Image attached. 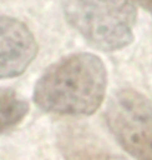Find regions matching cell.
I'll return each instance as SVG.
<instances>
[{"label": "cell", "mask_w": 152, "mask_h": 160, "mask_svg": "<svg viewBox=\"0 0 152 160\" xmlns=\"http://www.w3.org/2000/svg\"><path fill=\"white\" fill-rule=\"evenodd\" d=\"M107 123L115 139L136 160H152V104L131 88L114 93L107 111Z\"/></svg>", "instance_id": "3957f363"}, {"label": "cell", "mask_w": 152, "mask_h": 160, "mask_svg": "<svg viewBox=\"0 0 152 160\" xmlns=\"http://www.w3.org/2000/svg\"><path fill=\"white\" fill-rule=\"evenodd\" d=\"M59 148L65 160H126L80 125L64 126L59 132Z\"/></svg>", "instance_id": "5b68a950"}, {"label": "cell", "mask_w": 152, "mask_h": 160, "mask_svg": "<svg viewBox=\"0 0 152 160\" xmlns=\"http://www.w3.org/2000/svg\"><path fill=\"white\" fill-rule=\"evenodd\" d=\"M139 6H142L145 11H148L149 13H152V0H135Z\"/></svg>", "instance_id": "52a82bcc"}, {"label": "cell", "mask_w": 152, "mask_h": 160, "mask_svg": "<svg viewBox=\"0 0 152 160\" xmlns=\"http://www.w3.org/2000/svg\"><path fill=\"white\" fill-rule=\"evenodd\" d=\"M64 13L68 24L99 51H120L133 40L137 13L130 0H67Z\"/></svg>", "instance_id": "7a4b0ae2"}, {"label": "cell", "mask_w": 152, "mask_h": 160, "mask_svg": "<svg viewBox=\"0 0 152 160\" xmlns=\"http://www.w3.org/2000/svg\"><path fill=\"white\" fill-rule=\"evenodd\" d=\"M107 68L87 52L61 58L47 67L34 88V102L46 113L89 116L101 107L107 89Z\"/></svg>", "instance_id": "6da1fadb"}, {"label": "cell", "mask_w": 152, "mask_h": 160, "mask_svg": "<svg viewBox=\"0 0 152 160\" xmlns=\"http://www.w3.org/2000/svg\"><path fill=\"white\" fill-rule=\"evenodd\" d=\"M37 55V43L24 22L0 17V79L22 74Z\"/></svg>", "instance_id": "277c9868"}, {"label": "cell", "mask_w": 152, "mask_h": 160, "mask_svg": "<svg viewBox=\"0 0 152 160\" xmlns=\"http://www.w3.org/2000/svg\"><path fill=\"white\" fill-rule=\"evenodd\" d=\"M28 110V102L17 91L0 88V133L19 125Z\"/></svg>", "instance_id": "8992f818"}]
</instances>
